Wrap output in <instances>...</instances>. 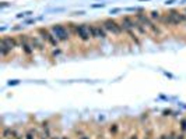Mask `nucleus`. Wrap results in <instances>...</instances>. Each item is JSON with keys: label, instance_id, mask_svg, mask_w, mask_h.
Instances as JSON below:
<instances>
[{"label": "nucleus", "instance_id": "obj_1", "mask_svg": "<svg viewBox=\"0 0 186 139\" xmlns=\"http://www.w3.org/2000/svg\"><path fill=\"white\" fill-rule=\"evenodd\" d=\"M160 22L162 25H167V26H175V25H179L182 22H186V14H182L176 10H172L167 14H162Z\"/></svg>", "mask_w": 186, "mask_h": 139}, {"label": "nucleus", "instance_id": "obj_2", "mask_svg": "<svg viewBox=\"0 0 186 139\" xmlns=\"http://www.w3.org/2000/svg\"><path fill=\"white\" fill-rule=\"evenodd\" d=\"M51 32L53 33V36L58 39L59 42H66V40L70 39V32H69V29L64 25H62V24H55V25H52Z\"/></svg>", "mask_w": 186, "mask_h": 139}, {"label": "nucleus", "instance_id": "obj_3", "mask_svg": "<svg viewBox=\"0 0 186 139\" xmlns=\"http://www.w3.org/2000/svg\"><path fill=\"white\" fill-rule=\"evenodd\" d=\"M139 22H140L141 25H144V26H147L148 29H151V31L154 32V33H157V35H160L161 31H160V28L158 26H155L154 25V22H153V19L150 18L148 15H146V14H143V13H139V14H136V17H135Z\"/></svg>", "mask_w": 186, "mask_h": 139}, {"label": "nucleus", "instance_id": "obj_4", "mask_svg": "<svg viewBox=\"0 0 186 139\" xmlns=\"http://www.w3.org/2000/svg\"><path fill=\"white\" fill-rule=\"evenodd\" d=\"M104 28H105V31L111 32V33H113V35H120L123 32L122 25H120L119 22H116L115 19H111V18L104 21Z\"/></svg>", "mask_w": 186, "mask_h": 139}, {"label": "nucleus", "instance_id": "obj_5", "mask_svg": "<svg viewBox=\"0 0 186 139\" xmlns=\"http://www.w3.org/2000/svg\"><path fill=\"white\" fill-rule=\"evenodd\" d=\"M74 31L78 35V38L81 40H90L91 36V26H88L87 24H74Z\"/></svg>", "mask_w": 186, "mask_h": 139}, {"label": "nucleus", "instance_id": "obj_6", "mask_svg": "<svg viewBox=\"0 0 186 139\" xmlns=\"http://www.w3.org/2000/svg\"><path fill=\"white\" fill-rule=\"evenodd\" d=\"M38 35H39V38L42 39L44 42H48L49 44L55 46V47L59 44V40L53 36V33H52L51 31L45 29V28H38Z\"/></svg>", "mask_w": 186, "mask_h": 139}, {"label": "nucleus", "instance_id": "obj_7", "mask_svg": "<svg viewBox=\"0 0 186 139\" xmlns=\"http://www.w3.org/2000/svg\"><path fill=\"white\" fill-rule=\"evenodd\" d=\"M91 26V36L95 39H105L106 33H105V28L99 25H90Z\"/></svg>", "mask_w": 186, "mask_h": 139}, {"label": "nucleus", "instance_id": "obj_8", "mask_svg": "<svg viewBox=\"0 0 186 139\" xmlns=\"http://www.w3.org/2000/svg\"><path fill=\"white\" fill-rule=\"evenodd\" d=\"M136 26H137V21H136V18L133 19L132 17H123L122 19V28L123 31H130V29H136Z\"/></svg>", "mask_w": 186, "mask_h": 139}, {"label": "nucleus", "instance_id": "obj_9", "mask_svg": "<svg viewBox=\"0 0 186 139\" xmlns=\"http://www.w3.org/2000/svg\"><path fill=\"white\" fill-rule=\"evenodd\" d=\"M1 42H4V43L10 47V50H14L17 46H18V42H17V39L16 38H11V36H4V38H1Z\"/></svg>", "mask_w": 186, "mask_h": 139}, {"label": "nucleus", "instance_id": "obj_10", "mask_svg": "<svg viewBox=\"0 0 186 139\" xmlns=\"http://www.w3.org/2000/svg\"><path fill=\"white\" fill-rule=\"evenodd\" d=\"M31 44L34 46V49H38V50H44L45 44L42 43V39L41 38H31Z\"/></svg>", "mask_w": 186, "mask_h": 139}, {"label": "nucleus", "instance_id": "obj_11", "mask_svg": "<svg viewBox=\"0 0 186 139\" xmlns=\"http://www.w3.org/2000/svg\"><path fill=\"white\" fill-rule=\"evenodd\" d=\"M10 51H11V50H10V47H8L4 42H1V40H0V53H1V56L6 57Z\"/></svg>", "mask_w": 186, "mask_h": 139}, {"label": "nucleus", "instance_id": "obj_12", "mask_svg": "<svg viewBox=\"0 0 186 139\" xmlns=\"http://www.w3.org/2000/svg\"><path fill=\"white\" fill-rule=\"evenodd\" d=\"M148 17H150V18L153 19V21H160L161 19V17H162V14L160 13V11H151V13H150V15H148Z\"/></svg>", "mask_w": 186, "mask_h": 139}, {"label": "nucleus", "instance_id": "obj_13", "mask_svg": "<svg viewBox=\"0 0 186 139\" xmlns=\"http://www.w3.org/2000/svg\"><path fill=\"white\" fill-rule=\"evenodd\" d=\"M35 138H37V131H35V129L27 131L25 136H24V139H35Z\"/></svg>", "mask_w": 186, "mask_h": 139}, {"label": "nucleus", "instance_id": "obj_14", "mask_svg": "<svg viewBox=\"0 0 186 139\" xmlns=\"http://www.w3.org/2000/svg\"><path fill=\"white\" fill-rule=\"evenodd\" d=\"M118 132V125H113V126H111V133H116Z\"/></svg>", "mask_w": 186, "mask_h": 139}, {"label": "nucleus", "instance_id": "obj_15", "mask_svg": "<svg viewBox=\"0 0 186 139\" xmlns=\"http://www.w3.org/2000/svg\"><path fill=\"white\" fill-rule=\"evenodd\" d=\"M180 126H182V131L185 132V131H186V120H182V122H180Z\"/></svg>", "mask_w": 186, "mask_h": 139}, {"label": "nucleus", "instance_id": "obj_16", "mask_svg": "<svg viewBox=\"0 0 186 139\" xmlns=\"http://www.w3.org/2000/svg\"><path fill=\"white\" fill-rule=\"evenodd\" d=\"M178 136H176V133L175 132H171L169 135H168V139H176Z\"/></svg>", "mask_w": 186, "mask_h": 139}, {"label": "nucleus", "instance_id": "obj_17", "mask_svg": "<svg viewBox=\"0 0 186 139\" xmlns=\"http://www.w3.org/2000/svg\"><path fill=\"white\" fill-rule=\"evenodd\" d=\"M105 3H99V4H92V8H98V7H104Z\"/></svg>", "mask_w": 186, "mask_h": 139}, {"label": "nucleus", "instance_id": "obj_18", "mask_svg": "<svg viewBox=\"0 0 186 139\" xmlns=\"http://www.w3.org/2000/svg\"><path fill=\"white\" fill-rule=\"evenodd\" d=\"M17 83H20V81H18V79H14V81H10L8 85H17Z\"/></svg>", "mask_w": 186, "mask_h": 139}, {"label": "nucleus", "instance_id": "obj_19", "mask_svg": "<svg viewBox=\"0 0 186 139\" xmlns=\"http://www.w3.org/2000/svg\"><path fill=\"white\" fill-rule=\"evenodd\" d=\"M120 11V8H113V10H111V14H116Z\"/></svg>", "mask_w": 186, "mask_h": 139}, {"label": "nucleus", "instance_id": "obj_20", "mask_svg": "<svg viewBox=\"0 0 186 139\" xmlns=\"http://www.w3.org/2000/svg\"><path fill=\"white\" fill-rule=\"evenodd\" d=\"M176 139H185V135L183 133H180V135H178V138Z\"/></svg>", "mask_w": 186, "mask_h": 139}, {"label": "nucleus", "instance_id": "obj_21", "mask_svg": "<svg viewBox=\"0 0 186 139\" xmlns=\"http://www.w3.org/2000/svg\"><path fill=\"white\" fill-rule=\"evenodd\" d=\"M173 1H175V0H167V3H165V4H167V6H168V4H172Z\"/></svg>", "mask_w": 186, "mask_h": 139}, {"label": "nucleus", "instance_id": "obj_22", "mask_svg": "<svg viewBox=\"0 0 186 139\" xmlns=\"http://www.w3.org/2000/svg\"><path fill=\"white\" fill-rule=\"evenodd\" d=\"M0 6H1V7H7V6H8V4H7L6 1H3V3H1V4H0Z\"/></svg>", "mask_w": 186, "mask_h": 139}, {"label": "nucleus", "instance_id": "obj_23", "mask_svg": "<svg viewBox=\"0 0 186 139\" xmlns=\"http://www.w3.org/2000/svg\"><path fill=\"white\" fill-rule=\"evenodd\" d=\"M59 53H60V50H55L53 51V56H56V54H59Z\"/></svg>", "mask_w": 186, "mask_h": 139}, {"label": "nucleus", "instance_id": "obj_24", "mask_svg": "<svg viewBox=\"0 0 186 139\" xmlns=\"http://www.w3.org/2000/svg\"><path fill=\"white\" fill-rule=\"evenodd\" d=\"M80 139H90V138H88V136H85V135H84V136H81V138H80Z\"/></svg>", "mask_w": 186, "mask_h": 139}, {"label": "nucleus", "instance_id": "obj_25", "mask_svg": "<svg viewBox=\"0 0 186 139\" xmlns=\"http://www.w3.org/2000/svg\"><path fill=\"white\" fill-rule=\"evenodd\" d=\"M16 139H23V136H21V135H18V136H17Z\"/></svg>", "mask_w": 186, "mask_h": 139}, {"label": "nucleus", "instance_id": "obj_26", "mask_svg": "<svg viewBox=\"0 0 186 139\" xmlns=\"http://www.w3.org/2000/svg\"><path fill=\"white\" fill-rule=\"evenodd\" d=\"M140 1H144V0H140ZM146 1H148V0H146Z\"/></svg>", "mask_w": 186, "mask_h": 139}]
</instances>
